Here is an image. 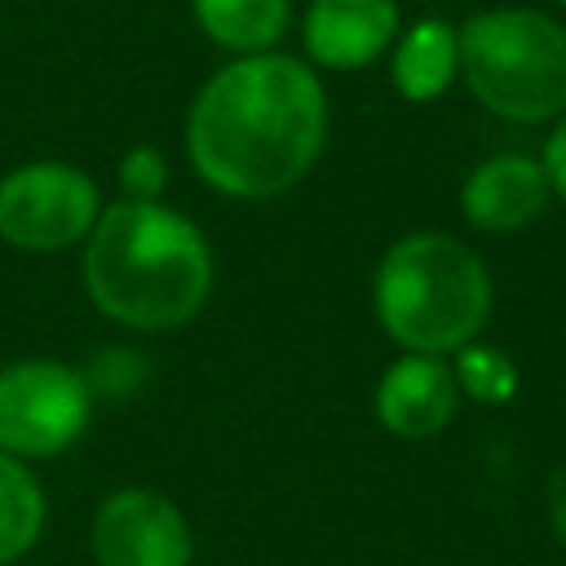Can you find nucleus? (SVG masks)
Wrapping results in <instances>:
<instances>
[{"label": "nucleus", "instance_id": "obj_1", "mask_svg": "<svg viewBox=\"0 0 566 566\" xmlns=\"http://www.w3.org/2000/svg\"><path fill=\"white\" fill-rule=\"evenodd\" d=\"M323 128L327 106L314 71L296 57L252 53L203 84L186 119V150L221 195L270 199L310 172Z\"/></svg>", "mask_w": 566, "mask_h": 566}, {"label": "nucleus", "instance_id": "obj_2", "mask_svg": "<svg viewBox=\"0 0 566 566\" xmlns=\"http://www.w3.org/2000/svg\"><path fill=\"white\" fill-rule=\"evenodd\" d=\"M93 305L142 332H168L199 314L212 287L203 234L155 199H124L97 212L84 248Z\"/></svg>", "mask_w": 566, "mask_h": 566}, {"label": "nucleus", "instance_id": "obj_3", "mask_svg": "<svg viewBox=\"0 0 566 566\" xmlns=\"http://www.w3.org/2000/svg\"><path fill=\"white\" fill-rule=\"evenodd\" d=\"M376 318L411 354H451L478 336L491 279L478 252L447 234H407L376 265Z\"/></svg>", "mask_w": 566, "mask_h": 566}, {"label": "nucleus", "instance_id": "obj_4", "mask_svg": "<svg viewBox=\"0 0 566 566\" xmlns=\"http://www.w3.org/2000/svg\"><path fill=\"white\" fill-rule=\"evenodd\" d=\"M473 97L504 119L566 111V31L535 9H486L455 35Z\"/></svg>", "mask_w": 566, "mask_h": 566}, {"label": "nucleus", "instance_id": "obj_5", "mask_svg": "<svg viewBox=\"0 0 566 566\" xmlns=\"http://www.w3.org/2000/svg\"><path fill=\"white\" fill-rule=\"evenodd\" d=\"M88 424V380L62 363L27 358L0 371V451L57 455Z\"/></svg>", "mask_w": 566, "mask_h": 566}, {"label": "nucleus", "instance_id": "obj_6", "mask_svg": "<svg viewBox=\"0 0 566 566\" xmlns=\"http://www.w3.org/2000/svg\"><path fill=\"white\" fill-rule=\"evenodd\" d=\"M97 186L71 164H27L0 177V239L27 252H57L88 239Z\"/></svg>", "mask_w": 566, "mask_h": 566}, {"label": "nucleus", "instance_id": "obj_7", "mask_svg": "<svg viewBox=\"0 0 566 566\" xmlns=\"http://www.w3.org/2000/svg\"><path fill=\"white\" fill-rule=\"evenodd\" d=\"M97 566H190V526L159 491L124 486L93 517Z\"/></svg>", "mask_w": 566, "mask_h": 566}, {"label": "nucleus", "instance_id": "obj_8", "mask_svg": "<svg viewBox=\"0 0 566 566\" xmlns=\"http://www.w3.org/2000/svg\"><path fill=\"white\" fill-rule=\"evenodd\" d=\"M455 376L438 354L398 358L376 385V416L398 438H433L455 416Z\"/></svg>", "mask_w": 566, "mask_h": 566}, {"label": "nucleus", "instance_id": "obj_9", "mask_svg": "<svg viewBox=\"0 0 566 566\" xmlns=\"http://www.w3.org/2000/svg\"><path fill=\"white\" fill-rule=\"evenodd\" d=\"M394 0H314L305 13V49L314 62L354 71L367 66L394 40Z\"/></svg>", "mask_w": 566, "mask_h": 566}, {"label": "nucleus", "instance_id": "obj_10", "mask_svg": "<svg viewBox=\"0 0 566 566\" xmlns=\"http://www.w3.org/2000/svg\"><path fill=\"white\" fill-rule=\"evenodd\" d=\"M544 199H548V177L535 159H522V155L486 159L482 168L469 172L464 195H460L469 226L491 230V234L535 221L544 212Z\"/></svg>", "mask_w": 566, "mask_h": 566}, {"label": "nucleus", "instance_id": "obj_11", "mask_svg": "<svg viewBox=\"0 0 566 566\" xmlns=\"http://www.w3.org/2000/svg\"><path fill=\"white\" fill-rule=\"evenodd\" d=\"M455 66H460L455 31L447 22L429 18V22H416L402 35V44L394 53V84L407 102H429L451 84Z\"/></svg>", "mask_w": 566, "mask_h": 566}, {"label": "nucleus", "instance_id": "obj_12", "mask_svg": "<svg viewBox=\"0 0 566 566\" xmlns=\"http://www.w3.org/2000/svg\"><path fill=\"white\" fill-rule=\"evenodd\" d=\"M199 27L239 53L270 49L287 27V0H195Z\"/></svg>", "mask_w": 566, "mask_h": 566}, {"label": "nucleus", "instance_id": "obj_13", "mask_svg": "<svg viewBox=\"0 0 566 566\" xmlns=\"http://www.w3.org/2000/svg\"><path fill=\"white\" fill-rule=\"evenodd\" d=\"M44 526V495L18 455L0 451V566L18 562Z\"/></svg>", "mask_w": 566, "mask_h": 566}, {"label": "nucleus", "instance_id": "obj_14", "mask_svg": "<svg viewBox=\"0 0 566 566\" xmlns=\"http://www.w3.org/2000/svg\"><path fill=\"white\" fill-rule=\"evenodd\" d=\"M451 376H455V389H469L482 402H504L517 389L513 363L500 349H486V345H473V340L460 345V358H455Z\"/></svg>", "mask_w": 566, "mask_h": 566}, {"label": "nucleus", "instance_id": "obj_15", "mask_svg": "<svg viewBox=\"0 0 566 566\" xmlns=\"http://www.w3.org/2000/svg\"><path fill=\"white\" fill-rule=\"evenodd\" d=\"M119 181H124L128 199H155L159 186H164V159H159V150H150V146L128 150L124 164H119Z\"/></svg>", "mask_w": 566, "mask_h": 566}, {"label": "nucleus", "instance_id": "obj_16", "mask_svg": "<svg viewBox=\"0 0 566 566\" xmlns=\"http://www.w3.org/2000/svg\"><path fill=\"white\" fill-rule=\"evenodd\" d=\"M544 177H548V186L566 199V119L553 128V137H548V146H544Z\"/></svg>", "mask_w": 566, "mask_h": 566}, {"label": "nucleus", "instance_id": "obj_17", "mask_svg": "<svg viewBox=\"0 0 566 566\" xmlns=\"http://www.w3.org/2000/svg\"><path fill=\"white\" fill-rule=\"evenodd\" d=\"M553 526H557V535L566 544V495H553Z\"/></svg>", "mask_w": 566, "mask_h": 566}, {"label": "nucleus", "instance_id": "obj_18", "mask_svg": "<svg viewBox=\"0 0 566 566\" xmlns=\"http://www.w3.org/2000/svg\"><path fill=\"white\" fill-rule=\"evenodd\" d=\"M562 4H566V0H562Z\"/></svg>", "mask_w": 566, "mask_h": 566}]
</instances>
